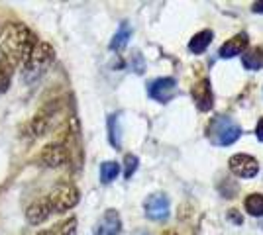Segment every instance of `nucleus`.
I'll return each instance as SVG.
<instances>
[{
  "label": "nucleus",
  "instance_id": "aec40b11",
  "mask_svg": "<svg viewBox=\"0 0 263 235\" xmlns=\"http://www.w3.org/2000/svg\"><path fill=\"white\" fill-rule=\"evenodd\" d=\"M12 75H14V71H12V69L4 67V65H0V94H4L6 90L10 89Z\"/></svg>",
  "mask_w": 263,
  "mask_h": 235
},
{
  "label": "nucleus",
  "instance_id": "dca6fc26",
  "mask_svg": "<svg viewBox=\"0 0 263 235\" xmlns=\"http://www.w3.org/2000/svg\"><path fill=\"white\" fill-rule=\"evenodd\" d=\"M241 63L248 71H257L263 67V51L261 49H252L241 55Z\"/></svg>",
  "mask_w": 263,
  "mask_h": 235
},
{
  "label": "nucleus",
  "instance_id": "6e6552de",
  "mask_svg": "<svg viewBox=\"0 0 263 235\" xmlns=\"http://www.w3.org/2000/svg\"><path fill=\"white\" fill-rule=\"evenodd\" d=\"M145 216L149 220H155V222H161V220H167L169 216V198L165 194H152L145 204Z\"/></svg>",
  "mask_w": 263,
  "mask_h": 235
},
{
  "label": "nucleus",
  "instance_id": "b1692460",
  "mask_svg": "<svg viewBox=\"0 0 263 235\" xmlns=\"http://www.w3.org/2000/svg\"><path fill=\"white\" fill-rule=\"evenodd\" d=\"M230 220L234 222V224H241V218L238 216V210H230Z\"/></svg>",
  "mask_w": 263,
  "mask_h": 235
},
{
  "label": "nucleus",
  "instance_id": "bb28decb",
  "mask_svg": "<svg viewBox=\"0 0 263 235\" xmlns=\"http://www.w3.org/2000/svg\"><path fill=\"white\" fill-rule=\"evenodd\" d=\"M136 235H147V233H136Z\"/></svg>",
  "mask_w": 263,
  "mask_h": 235
},
{
  "label": "nucleus",
  "instance_id": "4468645a",
  "mask_svg": "<svg viewBox=\"0 0 263 235\" xmlns=\"http://www.w3.org/2000/svg\"><path fill=\"white\" fill-rule=\"evenodd\" d=\"M210 41H212V32H210V30L198 32V34L193 35V39H191V44H189V49H191L195 55H200V53L206 51V47L210 45Z\"/></svg>",
  "mask_w": 263,
  "mask_h": 235
},
{
  "label": "nucleus",
  "instance_id": "2eb2a0df",
  "mask_svg": "<svg viewBox=\"0 0 263 235\" xmlns=\"http://www.w3.org/2000/svg\"><path fill=\"white\" fill-rule=\"evenodd\" d=\"M130 35H132L130 24L122 22L120 28H118V32L114 34L112 41H110V49H112V51H120V49H124L126 44H128V39H130Z\"/></svg>",
  "mask_w": 263,
  "mask_h": 235
},
{
  "label": "nucleus",
  "instance_id": "a878e982",
  "mask_svg": "<svg viewBox=\"0 0 263 235\" xmlns=\"http://www.w3.org/2000/svg\"><path fill=\"white\" fill-rule=\"evenodd\" d=\"M163 235H175L173 231H167V233H163Z\"/></svg>",
  "mask_w": 263,
  "mask_h": 235
},
{
  "label": "nucleus",
  "instance_id": "9d476101",
  "mask_svg": "<svg viewBox=\"0 0 263 235\" xmlns=\"http://www.w3.org/2000/svg\"><path fill=\"white\" fill-rule=\"evenodd\" d=\"M49 216H51V206H49L47 198L35 200L33 204H30V206L26 208V222L32 225L44 224Z\"/></svg>",
  "mask_w": 263,
  "mask_h": 235
},
{
  "label": "nucleus",
  "instance_id": "393cba45",
  "mask_svg": "<svg viewBox=\"0 0 263 235\" xmlns=\"http://www.w3.org/2000/svg\"><path fill=\"white\" fill-rule=\"evenodd\" d=\"M253 12L255 14H263V2H255L253 4Z\"/></svg>",
  "mask_w": 263,
  "mask_h": 235
},
{
  "label": "nucleus",
  "instance_id": "4be33fe9",
  "mask_svg": "<svg viewBox=\"0 0 263 235\" xmlns=\"http://www.w3.org/2000/svg\"><path fill=\"white\" fill-rule=\"evenodd\" d=\"M55 231L59 235H75V231H77V220H75V218H69L63 224L57 225Z\"/></svg>",
  "mask_w": 263,
  "mask_h": 235
},
{
  "label": "nucleus",
  "instance_id": "9b49d317",
  "mask_svg": "<svg viewBox=\"0 0 263 235\" xmlns=\"http://www.w3.org/2000/svg\"><path fill=\"white\" fill-rule=\"evenodd\" d=\"M120 231H122V222L116 210H108V212L102 216L99 225L95 227V235H120Z\"/></svg>",
  "mask_w": 263,
  "mask_h": 235
},
{
  "label": "nucleus",
  "instance_id": "7ed1b4c3",
  "mask_svg": "<svg viewBox=\"0 0 263 235\" xmlns=\"http://www.w3.org/2000/svg\"><path fill=\"white\" fill-rule=\"evenodd\" d=\"M55 61V49L47 41H37L30 59L24 63V80H35Z\"/></svg>",
  "mask_w": 263,
  "mask_h": 235
},
{
  "label": "nucleus",
  "instance_id": "f8f14e48",
  "mask_svg": "<svg viewBox=\"0 0 263 235\" xmlns=\"http://www.w3.org/2000/svg\"><path fill=\"white\" fill-rule=\"evenodd\" d=\"M193 98L197 102L198 110L206 112L212 108V90H210V80L209 78H202L197 87L193 89Z\"/></svg>",
  "mask_w": 263,
  "mask_h": 235
},
{
  "label": "nucleus",
  "instance_id": "f3484780",
  "mask_svg": "<svg viewBox=\"0 0 263 235\" xmlns=\"http://www.w3.org/2000/svg\"><path fill=\"white\" fill-rule=\"evenodd\" d=\"M118 175H120V165H118L116 161H106V163L100 165V180H102L104 184L112 182Z\"/></svg>",
  "mask_w": 263,
  "mask_h": 235
},
{
  "label": "nucleus",
  "instance_id": "412c9836",
  "mask_svg": "<svg viewBox=\"0 0 263 235\" xmlns=\"http://www.w3.org/2000/svg\"><path fill=\"white\" fill-rule=\"evenodd\" d=\"M136 168H138V157L128 153V155L124 157V177L132 179V175L136 173Z\"/></svg>",
  "mask_w": 263,
  "mask_h": 235
},
{
  "label": "nucleus",
  "instance_id": "f257e3e1",
  "mask_svg": "<svg viewBox=\"0 0 263 235\" xmlns=\"http://www.w3.org/2000/svg\"><path fill=\"white\" fill-rule=\"evenodd\" d=\"M35 45V34L28 26L20 22L4 24L0 30V65L16 71L18 65H24L30 59Z\"/></svg>",
  "mask_w": 263,
  "mask_h": 235
},
{
  "label": "nucleus",
  "instance_id": "20e7f679",
  "mask_svg": "<svg viewBox=\"0 0 263 235\" xmlns=\"http://www.w3.org/2000/svg\"><path fill=\"white\" fill-rule=\"evenodd\" d=\"M45 198L51 206V212H67V210L77 206L81 194L73 184L59 182L57 186H53V190L49 192V196H45Z\"/></svg>",
  "mask_w": 263,
  "mask_h": 235
},
{
  "label": "nucleus",
  "instance_id": "423d86ee",
  "mask_svg": "<svg viewBox=\"0 0 263 235\" xmlns=\"http://www.w3.org/2000/svg\"><path fill=\"white\" fill-rule=\"evenodd\" d=\"M67 161H69V149H67L65 143H49L40 153V163L44 167H49V168L63 167Z\"/></svg>",
  "mask_w": 263,
  "mask_h": 235
},
{
  "label": "nucleus",
  "instance_id": "f03ea898",
  "mask_svg": "<svg viewBox=\"0 0 263 235\" xmlns=\"http://www.w3.org/2000/svg\"><path fill=\"white\" fill-rule=\"evenodd\" d=\"M206 135H209V139L214 145L228 147L238 141V137L241 135V127L228 116H216L209 123Z\"/></svg>",
  "mask_w": 263,
  "mask_h": 235
},
{
  "label": "nucleus",
  "instance_id": "39448f33",
  "mask_svg": "<svg viewBox=\"0 0 263 235\" xmlns=\"http://www.w3.org/2000/svg\"><path fill=\"white\" fill-rule=\"evenodd\" d=\"M55 118H57V106L55 104H47V106H44L40 112L33 116L32 122L26 125L24 134L28 135V137H32V139L42 137V135H45L51 130Z\"/></svg>",
  "mask_w": 263,
  "mask_h": 235
},
{
  "label": "nucleus",
  "instance_id": "a211bd4d",
  "mask_svg": "<svg viewBox=\"0 0 263 235\" xmlns=\"http://www.w3.org/2000/svg\"><path fill=\"white\" fill-rule=\"evenodd\" d=\"M246 212L255 218L263 216V194H250L246 198Z\"/></svg>",
  "mask_w": 263,
  "mask_h": 235
},
{
  "label": "nucleus",
  "instance_id": "6ab92c4d",
  "mask_svg": "<svg viewBox=\"0 0 263 235\" xmlns=\"http://www.w3.org/2000/svg\"><path fill=\"white\" fill-rule=\"evenodd\" d=\"M108 139L110 143L120 149V125H118V114H112L108 118Z\"/></svg>",
  "mask_w": 263,
  "mask_h": 235
},
{
  "label": "nucleus",
  "instance_id": "5701e85b",
  "mask_svg": "<svg viewBox=\"0 0 263 235\" xmlns=\"http://www.w3.org/2000/svg\"><path fill=\"white\" fill-rule=\"evenodd\" d=\"M255 135H257V139H259V141H263V118H259V122H257Z\"/></svg>",
  "mask_w": 263,
  "mask_h": 235
},
{
  "label": "nucleus",
  "instance_id": "1a4fd4ad",
  "mask_svg": "<svg viewBox=\"0 0 263 235\" xmlns=\"http://www.w3.org/2000/svg\"><path fill=\"white\" fill-rule=\"evenodd\" d=\"M147 92H149V96H152L154 100L165 104V102H169L177 94V82L169 77L157 78V80H154V82L149 84Z\"/></svg>",
  "mask_w": 263,
  "mask_h": 235
},
{
  "label": "nucleus",
  "instance_id": "0eeeda50",
  "mask_svg": "<svg viewBox=\"0 0 263 235\" xmlns=\"http://www.w3.org/2000/svg\"><path fill=\"white\" fill-rule=\"evenodd\" d=\"M228 165H230L232 173H234L236 177H240V179H252V177L257 175V170H259L257 161H255L252 155H246V153L232 155Z\"/></svg>",
  "mask_w": 263,
  "mask_h": 235
},
{
  "label": "nucleus",
  "instance_id": "ddd939ff",
  "mask_svg": "<svg viewBox=\"0 0 263 235\" xmlns=\"http://www.w3.org/2000/svg\"><path fill=\"white\" fill-rule=\"evenodd\" d=\"M246 47H248V35L238 34V35H234L232 39H228L226 44L220 47L218 55L222 57V59H232V57L240 55Z\"/></svg>",
  "mask_w": 263,
  "mask_h": 235
}]
</instances>
